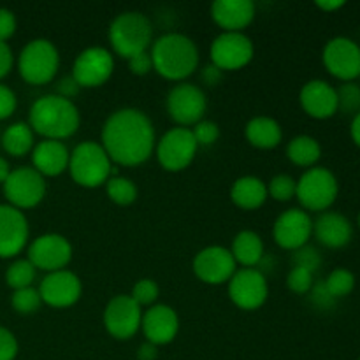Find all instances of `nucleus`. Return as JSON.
Here are the masks:
<instances>
[{"label":"nucleus","mask_w":360,"mask_h":360,"mask_svg":"<svg viewBox=\"0 0 360 360\" xmlns=\"http://www.w3.org/2000/svg\"><path fill=\"white\" fill-rule=\"evenodd\" d=\"M101 144L112 164L137 167L155 153V127L141 109L122 108L102 125Z\"/></svg>","instance_id":"nucleus-1"},{"label":"nucleus","mask_w":360,"mask_h":360,"mask_svg":"<svg viewBox=\"0 0 360 360\" xmlns=\"http://www.w3.org/2000/svg\"><path fill=\"white\" fill-rule=\"evenodd\" d=\"M28 125L34 134L42 139L62 141L69 139L81 125V112L74 101L63 98L56 94L42 95L28 111Z\"/></svg>","instance_id":"nucleus-2"},{"label":"nucleus","mask_w":360,"mask_h":360,"mask_svg":"<svg viewBox=\"0 0 360 360\" xmlns=\"http://www.w3.org/2000/svg\"><path fill=\"white\" fill-rule=\"evenodd\" d=\"M153 70L167 81L183 83L199 67V48L185 34L169 32L153 41L150 49Z\"/></svg>","instance_id":"nucleus-3"},{"label":"nucleus","mask_w":360,"mask_h":360,"mask_svg":"<svg viewBox=\"0 0 360 360\" xmlns=\"http://www.w3.org/2000/svg\"><path fill=\"white\" fill-rule=\"evenodd\" d=\"M111 53L129 60L139 53L150 51L153 44V27L146 14L125 11L111 21L108 30Z\"/></svg>","instance_id":"nucleus-4"},{"label":"nucleus","mask_w":360,"mask_h":360,"mask_svg":"<svg viewBox=\"0 0 360 360\" xmlns=\"http://www.w3.org/2000/svg\"><path fill=\"white\" fill-rule=\"evenodd\" d=\"M67 171L72 181L83 188H98L105 185L111 176H116L111 158L102 144L95 141H83L70 151Z\"/></svg>","instance_id":"nucleus-5"},{"label":"nucleus","mask_w":360,"mask_h":360,"mask_svg":"<svg viewBox=\"0 0 360 360\" xmlns=\"http://www.w3.org/2000/svg\"><path fill=\"white\" fill-rule=\"evenodd\" d=\"M60 69L58 48L49 39L37 37L28 41L18 56V70L25 83L41 86L53 81Z\"/></svg>","instance_id":"nucleus-6"},{"label":"nucleus","mask_w":360,"mask_h":360,"mask_svg":"<svg viewBox=\"0 0 360 360\" xmlns=\"http://www.w3.org/2000/svg\"><path fill=\"white\" fill-rule=\"evenodd\" d=\"M340 193V183L333 171L327 167L315 165L306 169L304 174L297 179L295 199L301 204V210L306 213H323L336 202Z\"/></svg>","instance_id":"nucleus-7"},{"label":"nucleus","mask_w":360,"mask_h":360,"mask_svg":"<svg viewBox=\"0 0 360 360\" xmlns=\"http://www.w3.org/2000/svg\"><path fill=\"white\" fill-rule=\"evenodd\" d=\"M199 144L195 143L192 130L174 127L167 130L155 144V155L162 169L169 172L185 171L195 158Z\"/></svg>","instance_id":"nucleus-8"},{"label":"nucleus","mask_w":360,"mask_h":360,"mask_svg":"<svg viewBox=\"0 0 360 360\" xmlns=\"http://www.w3.org/2000/svg\"><path fill=\"white\" fill-rule=\"evenodd\" d=\"M46 178L39 174L34 167H16L11 171L9 178L4 183V195L9 206L25 211L39 206L46 197Z\"/></svg>","instance_id":"nucleus-9"},{"label":"nucleus","mask_w":360,"mask_h":360,"mask_svg":"<svg viewBox=\"0 0 360 360\" xmlns=\"http://www.w3.org/2000/svg\"><path fill=\"white\" fill-rule=\"evenodd\" d=\"M165 108H167L169 116L176 125L190 129L200 120H204L207 98L202 88L183 81V83H178L171 88L167 98H165Z\"/></svg>","instance_id":"nucleus-10"},{"label":"nucleus","mask_w":360,"mask_h":360,"mask_svg":"<svg viewBox=\"0 0 360 360\" xmlns=\"http://www.w3.org/2000/svg\"><path fill=\"white\" fill-rule=\"evenodd\" d=\"M253 55L255 46L245 32H221L213 39L210 48L211 63L221 72L243 69L252 62Z\"/></svg>","instance_id":"nucleus-11"},{"label":"nucleus","mask_w":360,"mask_h":360,"mask_svg":"<svg viewBox=\"0 0 360 360\" xmlns=\"http://www.w3.org/2000/svg\"><path fill=\"white\" fill-rule=\"evenodd\" d=\"M227 294L232 304L243 311H255L266 304L269 297V285L266 274L260 273L257 267H241L227 283Z\"/></svg>","instance_id":"nucleus-12"},{"label":"nucleus","mask_w":360,"mask_h":360,"mask_svg":"<svg viewBox=\"0 0 360 360\" xmlns=\"http://www.w3.org/2000/svg\"><path fill=\"white\" fill-rule=\"evenodd\" d=\"M323 67L341 83L360 77V46L354 39L338 35L327 41L322 51Z\"/></svg>","instance_id":"nucleus-13"},{"label":"nucleus","mask_w":360,"mask_h":360,"mask_svg":"<svg viewBox=\"0 0 360 360\" xmlns=\"http://www.w3.org/2000/svg\"><path fill=\"white\" fill-rule=\"evenodd\" d=\"M143 308L130 295H115L105 304L102 323L111 338L120 341L132 340L141 330Z\"/></svg>","instance_id":"nucleus-14"},{"label":"nucleus","mask_w":360,"mask_h":360,"mask_svg":"<svg viewBox=\"0 0 360 360\" xmlns=\"http://www.w3.org/2000/svg\"><path fill=\"white\" fill-rule=\"evenodd\" d=\"M115 72V56L102 46H90L76 56L72 74L81 88H98L108 83Z\"/></svg>","instance_id":"nucleus-15"},{"label":"nucleus","mask_w":360,"mask_h":360,"mask_svg":"<svg viewBox=\"0 0 360 360\" xmlns=\"http://www.w3.org/2000/svg\"><path fill=\"white\" fill-rule=\"evenodd\" d=\"M28 260L37 271L55 273L67 269L72 260V245L69 239L56 232H48L28 245Z\"/></svg>","instance_id":"nucleus-16"},{"label":"nucleus","mask_w":360,"mask_h":360,"mask_svg":"<svg viewBox=\"0 0 360 360\" xmlns=\"http://www.w3.org/2000/svg\"><path fill=\"white\" fill-rule=\"evenodd\" d=\"M37 290L41 294L42 304L51 306L55 309H67L72 308L81 299L83 283L76 273L62 269L46 274Z\"/></svg>","instance_id":"nucleus-17"},{"label":"nucleus","mask_w":360,"mask_h":360,"mask_svg":"<svg viewBox=\"0 0 360 360\" xmlns=\"http://www.w3.org/2000/svg\"><path fill=\"white\" fill-rule=\"evenodd\" d=\"M193 274L206 285L229 283L238 271L231 250L224 246H206L193 257Z\"/></svg>","instance_id":"nucleus-18"},{"label":"nucleus","mask_w":360,"mask_h":360,"mask_svg":"<svg viewBox=\"0 0 360 360\" xmlns=\"http://www.w3.org/2000/svg\"><path fill=\"white\" fill-rule=\"evenodd\" d=\"M313 236V220L301 207L283 211L273 225V239L280 248L295 252L309 245Z\"/></svg>","instance_id":"nucleus-19"},{"label":"nucleus","mask_w":360,"mask_h":360,"mask_svg":"<svg viewBox=\"0 0 360 360\" xmlns=\"http://www.w3.org/2000/svg\"><path fill=\"white\" fill-rule=\"evenodd\" d=\"M30 227L23 211L0 204V259L18 257L28 245Z\"/></svg>","instance_id":"nucleus-20"},{"label":"nucleus","mask_w":360,"mask_h":360,"mask_svg":"<svg viewBox=\"0 0 360 360\" xmlns=\"http://www.w3.org/2000/svg\"><path fill=\"white\" fill-rule=\"evenodd\" d=\"M141 330L148 343L155 345V347L172 343L179 333L178 313L167 304L151 306L143 313Z\"/></svg>","instance_id":"nucleus-21"},{"label":"nucleus","mask_w":360,"mask_h":360,"mask_svg":"<svg viewBox=\"0 0 360 360\" xmlns=\"http://www.w3.org/2000/svg\"><path fill=\"white\" fill-rule=\"evenodd\" d=\"M302 111L315 120H329L338 112L336 88L323 79H311L299 91Z\"/></svg>","instance_id":"nucleus-22"},{"label":"nucleus","mask_w":360,"mask_h":360,"mask_svg":"<svg viewBox=\"0 0 360 360\" xmlns=\"http://www.w3.org/2000/svg\"><path fill=\"white\" fill-rule=\"evenodd\" d=\"M313 236L329 250L345 248L354 238V225L345 214L336 211H323L313 221Z\"/></svg>","instance_id":"nucleus-23"},{"label":"nucleus","mask_w":360,"mask_h":360,"mask_svg":"<svg viewBox=\"0 0 360 360\" xmlns=\"http://www.w3.org/2000/svg\"><path fill=\"white\" fill-rule=\"evenodd\" d=\"M257 6L252 0H214L211 18L221 32H243L253 23Z\"/></svg>","instance_id":"nucleus-24"},{"label":"nucleus","mask_w":360,"mask_h":360,"mask_svg":"<svg viewBox=\"0 0 360 360\" xmlns=\"http://www.w3.org/2000/svg\"><path fill=\"white\" fill-rule=\"evenodd\" d=\"M70 151L62 141L42 139L32 150V167L44 178H56L69 167Z\"/></svg>","instance_id":"nucleus-25"},{"label":"nucleus","mask_w":360,"mask_h":360,"mask_svg":"<svg viewBox=\"0 0 360 360\" xmlns=\"http://www.w3.org/2000/svg\"><path fill=\"white\" fill-rule=\"evenodd\" d=\"M267 199V183L257 176H241L232 183L231 200L239 210L255 211L262 207Z\"/></svg>","instance_id":"nucleus-26"},{"label":"nucleus","mask_w":360,"mask_h":360,"mask_svg":"<svg viewBox=\"0 0 360 360\" xmlns=\"http://www.w3.org/2000/svg\"><path fill=\"white\" fill-rule=\"evenodd\" d=\"M245 137L257 150H273L283 141V129L271 116H255L245 125Z\"/></svg>","instance_id":"nucleus-27"},{"label":"nucleus","mask_w":360,"mask_h":360,"mask_svg":"<svg viewBox=\"0 0 360 360\" xmlns=\"http://www.w3.org/2000/svg\"><path fill=\"white\" fill-rule=\"evenodd\" d=\"M229 250H231L236 264L246 267V269L259 266L262 262L264 255H266L262 238L253 231H241L239 234H236L232 246Z\"/></svg>","instance_id":"nucleus-28"},{"label":"nucleus","mask_w":360,"mask_h":360,"mask_svg":"<svg viewBox=\"0 0 360 360\" xmlns=\"http://www.w3.org/2000/svg\"><path fill=\"white\" fill-rule=\"evenodd\" d=\"M35 146V134L27 122L11 123L2 134V148L11 157H25Z\"/></svg>","instance_id":"nucleus-29"},{"label":"nucleus","mask_w":360,"mask_h":360,"mask_svg":"<svg viewBox=\"0 0 360 360\" xmlns=\"http://www.w3.org/2000/svg\"><path fill=\"white\" fill-rule=\"evenodd\" d=\"M322 157V146L319 141L308 134L295 136L287 144V158L297 167L311 169Z\"/></svg>","instance_id":"nucleus-30"},{"label":"nucleus","mask_w":360,"mask_h":360,"mask_svg":"<svg viewBox=\"0 0 360 360\" xmlns=\"http://www.w3.org/2000/svg\"><path fill=\"white\" fill-rule=\"evenodd\" d=\"M105 193L116 206H130L137 199V186L127 176H111L105 183Z\"/></svg>","instance_id":"nucleus-31"},{"label":"nucleus","mask_w":360,"mask_h":360,"mask_svg":"<svg viewBox=\"0 0 360 360\" xmlns=\"http://www.w3.org/2000/svg\"><path fill=\"white\" fill-rule=\"evenodd\" d=\"M35 273H37V269L32 266L30 260L18 259L7 267L6 283L9 285L13 290H21V288L32 287L35 280Z\"/></svg>","instance_id":"nucleus-32"},{"label":"nucleus","mask_w":360,"mask_h":360,"mask_svg":"<svg viewBox=\"0 0 360 360\" xmlns=\"http://www.w3.org/2000/svg\"><path fill=\"white\" fill-rule=\"evenodd\" d=\"M327 290L330 292L336 301L347 297L354 292L355 288V274L350 269H345V267H338V269L330 271L329 276L323 280Z\"/></svg>","instance_id":"nucleus-33"},{"label":"nucleus","mask_w":360,"mask_h":360,"mask_svg":"<svg viewBox=\"0 0 360 360\" xmlns=\"http://www.w3.org/2000/svg\"><path fill=\"white\" fill-rule=\"evenodd\" d=\"M338 94V112H343L354 118L360 112V84L355 81L350 83H341L336 88Z\"/></svg>","instance_id":"nucleus-34"},{"label":"nucleus","mask_w":360,"mask_h":360,"mask_svg":"<svg viewBox=\"0 0 360 360\" xmlns=\"http://www.w3.org/2000/svg\"><path fill=\"white\" fill-rule=\"evenodd\" d=\"M11 306L16 313L20 315H32V313H37L42 306L41 294H39L37 288L27 287L21 288V290H14L11 295Z\"/></svg>","instance_id":"nucleus-35"},{"label":"nucleus","mask_w":360,"mask_h":360,"mask_svg":"<svg viewBox=\"0 0 360 360\" xmlns=\"http://www.w3.org/2000/svg\"><path fill=\"white\" fill-rule=\"evenodd\" d=\"M297 188V179L288 174H276L267 183V195L278 202H288L295 197Z\"/></svg>","instance_id":"nucleus-36"},{"label":"nucleus","mask_w":360,"mask_h":360,"mask_svg":"<svg viewBox=\"0 0 360 360\" xmlns=\"http://www.w3.org/2000/svg\"><path fill=\"white\" fill-rule=\"evenodd\" d=\"M129 295L141 308H144V306L151 308V306L157 304L158 297H160V287L151 278H143V280L136 281V285H134L132 292Z\"/></svg>","instance_id":"nucleus-37"},{"label":"nucleus","mask_w":360,"mask_h":360,"mask_svg":"<svg viewBox=\"0 0 360 360\" xmlns=\"http://www.w3.org/2000/svg\"><path fill=\"white\" fill-rule=\"evenodd\" d=\"M315 285V274L302 267H292L287 274V287L288 290L299 295H308L311 287Z\"/></svg>","instance_id":"nucleus-38"},{"label":"nucleus","mask_w":360,"mask_h":360,"mask_svg":"<svg viewBox=\"0 0 360 360\" xmlns=\"http://www.w3.org/2000/svg\"><path fill=\"white\" fill-rule=\"evenodd\" d=\"M322 262H323L322 253L311 245H306L294 252V267H302V269L315 274L316 271L322 267Z\"/></svg>","instance_id":"nucleus-39"},{"label":"nucleus","mask_w":360,"mask_h":360,"mask_svg":"<svg viewBox=\"0 0 360 360\" xmlns=\"http://www.w3.org/2000/svg\"><path fill=\"white\" fill-rule=\"evenodd\" d=\"M192 134L199 146H213L220 137V127L213 120H200L192 127Z\"/></svg>","instance_id":"nucleus-40"},{"label":"nucleus","mask_w":360,"mask_h":360,"mask_svg":"<svg viewBox=\"0 0 360 360\" xmlns=\"http://www.w3.org/2000/svg\"><path fill=\"white\" fill-rule=\"evenodd\" d=\"M309 302L315 309H320V311H330V309L336 308L338 301L330 295V292L327 290L326 283L322 281H315V285L311 287V290L308 292Z\"/></svg>","instance_id":"nucleus-41"},{"label":"nucleus","mask_w":360,"mask_h":360,"mask_svg":"<svg viewBox=\"0 0 360 360\" xmlns=\"http://www.w3.org/2000/svg\"><path fill=\"white\" fill-rule=\"evenodd\" d=\"M18 340L9 329L0 326V360H14L18 355Z\"/></svg>","instance_id":"nucleus-42"},{"label":"nucleus","mask_w":360,"mask_h":360,"mask_svg":"<svg viewBox=\"0 0 360 360\" xmlns=\"http://www.w3.org/2000/svg\"><path fill=\"white\" fill-rule=\"evenodd\" d=\"M18 108V97L7 84L0 83V120H7Z\"/></svg>","instance_id":"nucleus-43"},{"label":"nucleus","mask_w":360,"mask_h":360,"mask_svg":"<svg viewBox=\"0 0 360 360\" xmlns=\"http://www.w3.org/2000/svg\"><path fill=\"white\" fill-rule=\"evenodd\" d=\"M18 28L16 14L7 7H0V42H7Z\"/></svg>","instance_id":"nucleus-44"},{"label":"nucleus","mask_w":360,"mask_h":360,"mask_svg":"<svg viewBox=\"0 0 360 360\" xmlns=\"http://www.w3.org/2000/svg\"><path fill=\"white\" fill-rule=\"evenodd\" d=\"M127 63H129V69L134 76H146V74H150L151 70H153L150 51H144L132 56V58L127 60Z\"/></svg>","instance_id":"nucleus-45"},{"label":"nucleus","mask_w":360,"mask_h":360,"mask_svg":"<svg viewBox=\"0 0 360 360\" xmlns=\"http://www.w3.org/2000/svg\"><path fill=\"white\" fill-rule=\"evenodd\" d=\"M79 91L81 86L76 83V79H74L72 76L62 77V79L58 81V84H56V95H60V97L63 98H69V101H72Z\"/></svg>","instance_id":"nucleus-46"},{"label":"nucleus","mask_w":360,"mask_h":360,"mask_svg":"<svg viewBox=\"0 0 360 360\" xmlns=\"http://www.w3.org/2000/svg\"><path fill=\"white\" fill-rule=\"evenodd\" d=\"M14 65V55L13 49L7 42H0V79L6 77L11 72Z\"/></svg>","instance_id":"nucleus-47"},{"label":"nucleus","mask_w":360,"mask_h":360,"mask_svg":"<svg viewBox=\"0 0 360 360\" xmlns=\"http://www.w3.org/2000/svg\"><path fill=\"white\" fill-rule=\"evenodd\" d=\"M200 77H202L204 84H207V86H217V84L221 81V77H224V72H221L218 67H214L213 63H210V65H206L202 69Z\"/></svg>","instance_id":"nucleus-48"},{"label":"nucleus","mask_w":360,"mask_h":360,"mask_svg":"<svg viewBox=\"0 0 360 360\" xmlns=\"http://www.w3.org/2000/svg\"><path fill=\"white\" fill-rule=\"evenodd\" d=\"M158 357V347L144 341L137 350V360H157Z\"/></svg>","instance_id":"nucleus-49"},{"label":"nucleus","mask_w":360,"mask_h":360,"mask_svg":"<svg viewBox=\"0 0 360 360\" xmlns=\"http://www.w3.org/2000/svg\"><path fill=\"white\" fill-rule=\"evenodd\" d=\"M315 6L322 9L323 13H334V11L341 9L345 2L343 0H319V2H315Z\"/></svg>","instance_id":"nucleus-50"},{"label":"nucleus","mask_w":360,"mask_h":360,"mask_svg":"<svg viewBox=\"0 0 360 360\" xmlns=\"http://www.w3.org/2000/svg\"><path fill=\"white\" fill-rule=\"evenodd\" d=\"M350 137L355 144L360 148V112L352 118L350 123Z\"/></svg>","instance_id":"nucleus-51"},{"label":"nucleus","mask_w":360,"mask_h":360,"mask_svg":"<svg viewBox=\"0 0 360 360\" xmlns=\"http://www.w3.org/2000/svg\"><path fill=\"white\" fill-rule=\"evenodd\" d=\"M11 171H13V169H11L9 162H7L4 157H0V185H4V183H6V179L9 178Z\"/></svg>","instance_id":"nucleus-52"},{"label":"nucleus","mask_w":360,"mask_h":360,"mask_svg":"<svg viewBox=\"0 0 360 360\" xmlns=\"http://www.w3.org/2000/svg\"><path fill=\"white\" fill-rule=\"evenodd\" d=\"M357 225H359V229H360V213H359V217H357Z\"/></svg>","instance_id":"nucleus-53"},{"label":"nucleus","mask_w":360,"mask_h":360,"mask_svg":"<svg viewBox=\"0 0 360 360\" xmlns=\"http://www.w3.org/2000/svg\"><path fill=\"white\" fill-rule=\"evenodd\" d=\"M359 360H360V359H359Z\"/></svg>","instance_id":"nucleus-54"}]
</instances>
